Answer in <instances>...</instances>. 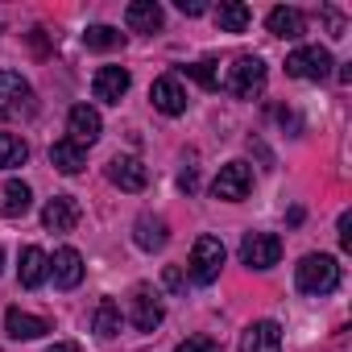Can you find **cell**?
I'll return each mask as SVG.
<instances>
[{"label":"cell","instance_id":"4316f807","mask_svg":"<svg viewBox=\"0 0 352 352\" xmlns=\"http://www.w3.org/2000/svg\"><path fill=\"white\" fill-rule=\"evenodd\" d=\"M187 75H191L195 83H204L208 91H216V87H220V75H216V63H212V58H204V63L187 67Z\"/></svg>","mask_w":352,"mask_h":352},{"label":"cell","instance_id":"2e32d148","mask_svg":"<svg viewBox=\"0 0 352 352\" xmlns=\"http://www.w3.org/2000/svg\"><path fill=\"white\" fill-rule=\"evenodd\" d=\"M108 179H112L120 191H145V183H149V170H145L137 157H112V166H108Z\"/></svg>","mask_w":352,"mask_h":352},{"label":"cell","instance_id":"7402d4cb","mask_svg":"<svg viewBox=\"0 0 352 352\" xmlns=\"http://www.w3.org/2000/svg\"><path fill=\"white\" fill-rule=\"evenodd\" d=\"M30 208H34V191H30V183L9 179V183H5V208H0V212H5L9 220H17V216H25Z\"/></svg>","mask_w":352,"mask_h":352},{"label":"cell","instance_id":"4dcf8cb0","mask_svg":"<svg viewBox=\"0 0 352 352\" xmlns=\"http://www.w3.org/2000/svg\"><path fill=\"white\" fill-rule=\"evenodd\" d=\"M179 13H187V17H199V13H208V5H204V0H179Z\"/></svg>","mask_w":352,"mask_h":352},{"label":"cell","instance_id":"52a82bcc","mask_svg":"<svg viewBox=\"0 0 352 352\" xmlns=\"http://www.w3.org/2000/svg\"><path fill=\"white\" fill-rule=\"evenodd\" d=\"M34 112V87L17 71H0V116Z\"/></svg>","mask_w":352,"mask_h":352},{"label":"cell","instance_id":"5bb4252c","mask_svg":"<svg viewBox=\"0 0 352 352\" xmlns=\"http://www.w3.org/2000/svg\"><path fill=\"white\" fill-rule=\"evenodd\" d=\"M162 21H166V13H162L157 0H133V5L124 9V25L133 34H157Z\"/></svg>","mask_w":352,"mask_h":352},{"label":"cell","instance_id":"d6a6232c","mask_svg":"<svg viewBox=\"0 0 352 352\" xmlns=\"http://www.w3.org/2000/svg\"><path fill=\"white\" fill-rule=\"evenodd\" d=\"M46 352H79V344H75V340H58V344H50Z\"/></svg>","mask_w":352,"mask_h":352},{"label":"cell","instance_id":"ffe728a7","mask_svg":"<svg viewBox=\"0 0 352 352\" xmlns=\"http://www.w3.org/2000/svg\"><path fill=\"white\" fill-rule=\"evenodd\" d=\"M5 331H9L13 340H38V336L50 331V323L38 319V315H30V311H21V307H13V311L5 315Z\"/></svg>","mask_w":352,"mask_h":352},{"label":"cell","instance_id":"9a60e30c","mask_svg":"<svg viewBox=\"0 0 352 352\" xmlns=\"http://www.w3.org/2000/svg\"><path fill=\"white\" fill-rule=\"evenodd\" d=\"M50 274H54L58 290H75L83 282V257H79V249H58L54 261H50Z\"/></svg>","mask_w":352,"mask_h":352},{"label":"cell","instance_id":"603a6c76","mask_svg":"<svg viewBox=\"0 0 352 352\" xmlns=\"http://www.w3.org/2000/svg\"><path fill=\"white\" fill-rule=\"evenodd\" d=\"M216 21H220L224 34H245L253 13H249V5H241V0H224V5L216 9Z\"/></svg>","mask_w":352,"mask_h":352},{"label":"cell","instance_id":"5b68a950","mask_svg":"<svg viewBox=\"0 0 352 352\" xmlns=\"http://www.w3.org/2000/svg\"><path fill=\"white\" fill-rule=\"evenodd\" d=\"M241 261L249 270H274L282 261V236H274V232H249L241 241Z\"/></svg>","mask_w":352,"mask_h":352},{"label":"cell","instance_id":"7c38bea8","mask_svg":"<svg viewBox=\"0 0 352 352\" xmlns=\"http://www.w3.org/2000/svg\"><path fill=\"white\" fill-rule=\"evenodd\" d=\"M129 71L124 67H100L96 71V79H91V96L96 100H104V104H120V96L129 91Z\"/></svg>","mask_w":352,"mask_h":352},{"label":"cell","instance_id":"836d02e7","mask_svg":"<svg viewBox=\"0 0 352 352\" xmlns=\"http://www.w3.org/2000/svg\"><path fill=\"white\" fill-rule=\"evenodd\" d=\"M0 270H5V249H0Z\"/></svg>","mask_w":352,"mask_h":352},{"label":"cell","instance_id":"6da1fadb","mask_svg":"<svg viewBox=\"0 0 352 352\" xmlns=\"http://www.w3.org/2000/svg\"><path fill=\"white\" fill-rule=\"evenodd\" d=\"M294 286L302 294H331L340 286V265L336 257L327 253H307L298 265H294Z\"/></svg>","mask_w":352,"mask_h":352},{"label":"cell","instance_id":"83f0119b","mask_svg":"<svg viewBox=\"0 0 352 352\" xmlns=\"http://www.w3.org/2000/svg\"><path fill=\"white\" fill-rule=\"evenodd\" d=\"M162 286H166L170 294H183V290H187V274H183L179 265H166V270H162Z\"/></svg>","mask_w":352,"mask_h":352},{"label":"cell","instance_id":"f1b7e54d","mask_svg":"<svg viewBox=\"0 0 352 352\" xmlns=\"http://www.w3.org/2000/svg\"><path fill=\"white\" fill-rule=\"evenodd\" d=\"M174 352H220V344H216L212 336H187Z\"/></svg>","mask_w":352,"mask_h":352},{"label":"cell","instance_id":"1f68e13d","mask_svg":"<svg viewBox=\"0 0 352 352\" xmlns=\"http://www.w3.org/2000/svg\"><path fill=\"white\" fill-rule=\"evenodd\" d=\"M179 187H183L187 195H191V191L199 187V183H195V170H183V174H179Z\"/></svg>","mask_w":352,"mask_h":352},{"label":"cell","instance_id":"ac0fdd59","mask_svg":"<svg viewBox=\"0 0 352 352\" xmlns=\"http://www.w3.org/2000/svg\"><path fill=\"white\" fill-rule=\"evenodd\" d=\"M46 274H50V257H46L38 245L21 249V265H17V278H21V286H25V290H38V286L46 282Z\"/></svg>","mask_w":352,"mask_h":352},{"label":"cell","instance_id":"ba28073f","mask_svg":"<svg viewBox=\"0 0 352 352\" xmlns=\"http://www.w3.org/2000/svg\"><path fill=\"white\" fill-rule=\"evenodd\" d=\"M129 319H133L137 331H153V327L166 319V307H162V298H157L149 286H137V290H133V302H129Z\"/></svg>","mask_w":352,"mask_h":352},{"label":"cell","instance_id":"484cf974","mask_svg":"<svg viewBox=\"0 0 352 352\" xmlns=\"http://www.w3.org/2000/svg\"><path fill=\"white\" fill-rule=\"evenodd\" d=\"M83 46H87V50H116V46H124V34L112 30V25H87Z\"/></svg>","mask_w":352,"mask_h":352},{"label":"cell","instance_id":"cb8c5ba5","mask_svg":"<svg viewBox=\"0 0 352 352\" xmlns=\"http://www.w3.org/2000/svg\"><path fill=\"white\" fill-rule=\"evenodd\" d=\"M120 323H124V315H120V302L116 298H104L100 307H96V336H104V340H112L116 331H120Z\"/></svg>","mask_w":352,"mask_h":352},{"label":"cell","instance_id":"f546056e","mask_svg":"<svg viewBox=\"0 0 352 352\" xmlns=\"http://www.w3.org/2000/svg\"><path fill=\"white\" fill-rule=\"evenodd\" d=\"M340 249H344V253L352 249V212L340 216Z\"/></svg>","mask_w":352,"mask_h":352},{"label":"cell","instance_id":"e0dca14e","mask_svg":"<svg viewBox=\"0 0 352 352\" xmlns=\"http://www.w3.org/2000/svg\"><path fill=\"white\" fill-rule=\"evenodd\" d=\"M133 241H137V249L157 253V249H166L170 228H166V220H162V216H141V220L133 224Z\"/></svg>","mask_w":352,"mask_h":352},{"label":"cell","instance_id":"7a4b0ae2","mask_svg":"<svg viewBox=\"0 0 352 352\" xmlns=\"http://www.w3.org/2000/svg\"><path fill=\"white\" fill-rule=\"evenodd\" d=\"M224 87H228L232 96H241V100H253V96L265 87V63H261L257 54H241V58L228 67Z\"/></svg>","mask_w":352,"mask_h":352},{"label":"cell","instance_id":"30bf717a","mask_svg":"<svg viewBox=\"0 0 352 352\" xmlns=\"http://www.w3.org/2000/svg\"><path fill=\"white\" fill-rule=\"evenodd\" d=\"M67 133H71V141L75 145H96L100 141V133H104V120H100V112L96 108H87V104H75L71 108V116H67Z\"/></svg>","mask_w":352,"mask_h":352},{"label":"cell","instance_id":"8fae6325","mask_svg":"<svg viewBox=\"0 0 352 352\" xmlns=\"http://www.w3.org/2000/svg\"><path fill=\"white\" fill-rule=\"evenodd\" d=\"M241 352H282V327L274 319H257L241 336Z\"/></svg>","mask_w":352,"mask_h":352},{"label":"cell","instance_id":"44dd1931","mask_svg":"<svg viewBox=\"0 0 352 352\" xmlns=\"http://www.w3.org/2000/svg\"><path fill=\"white\" fill-rule=\"evenodd\" d=\"M50 162H54L63 174H79V170L87 166V149L67 137V141H54V145H50Z\"/></svg>","mask_w":352,"mask_h":352},{"label":"cell","instance_id":"8992f818","mask_svg":"<svg viewBox=\"0 0 352 352\" xmlns=\"http://www.w3.org/2000/svg\"><path fill=\"white\" fill-rule=\"evenodd\" d=\"M249 187H253L249 162H228V166H220V174H216L212 195H216V199H228V204H241V199L249 195Z\"/></svg>","mask_w":352,"mask_h":352},{"label":"cell","instance_id":"d4e9b609","mask_svg":"<svg viewBox=\"0 0 352 352\" xmlns=\"http://www.w3.org/2000/svg\"><path fill=\"white\" fill-rule=\"evenodd\" d=\"M30 162V145L13 133H0V170H13V166H25Z\"/></svg>","mask_w":352,"mask_h":352},{"label":"cell","instance_id":"4fadbf2b","mask_svg":"<svg viewBox=\"0 0 352 352\" xmlns=\"http://www.w3.org/2000/svg\"><path fill=\"white\" fill-rule=\"evenodd\" d=\"M42 224H46V232H71V228L79 224V204H75V195H54V199L42 208Z\"/></svg>","mask_w":352,"mask_h":352},{"label":"cell","instance_id":"3957f363","mask_svg":"<svg viewBox=\"0 0 352 352\" xmlns=\"http://www.w3.org/2000/svg\"><path fill=\"white\" fill-rule=\"evenodd\" d=\"M224 241L220 236H199L195 241V249H191V278L199 282V286H212L216 278H220V270H224Z\"/></svg>","mask_w":352,"mask_h":352},{"label":"cell","instance_id":"9c48e42d","mask_svg":"<svg viewBox=\"0 0 352 352\" xmlns=\"http://www.w3.org/2000/svg\"><path fill=\"white\" fill-rule=\"evenodd\" d=\"M149 100H153V108L166 112V116H183V112H187V91H183L179 75H162V79H153Z\"/></svg>","mask_w":352,"mask_h":352},{"label":"cell","instance_id":"277c9868","mask_svg":"<svg viewBox=\"0 0 352 352\" xmlns=\"http://www.w3.org/2000/svg\"><path fill=\"white\" fill-rule=\"evenodd\" d=\"M331 54L323 50V46H298L290 58H286V75H294V79H307V83H323L327 75H331Z\"/></svg>","mask_w":352,"mask_h":352},{"label":"cell","instance_id":"d6986e66","mask_svg":"<svg viewBox=\"0 0 352 352\" xmlns=\"http://www.w3.org/2000/svg\"><path fill=\"white\" fill-rule=\"evenodd\" d=\"M265 25H270V34L274 38H286V42H294V38H302L307 34V17L298 13V9H274L270 17H265Z\"/></svg>","mask_w":352,"mask_h":352}]
</instances>
